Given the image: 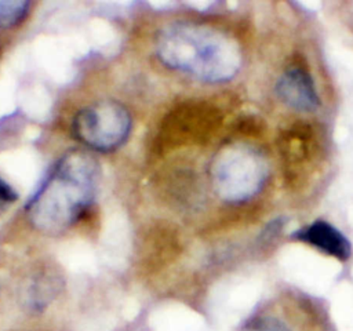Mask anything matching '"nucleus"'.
Here are the masks:
<instances>
[{
	"mask_svg": "<svg viewBox=\"0 0 353 331\" xmlns=\"http://www.w3.org/2000/svg\"><path fill=\"white\" fill-rule=\"evenodd\" d=\"M280 99L292 109L310 112L319 106V95L310 74L301 68L287 69L276 84Z\"/></svg>",
	"mask_w": 353,
	"mask_h": 331,
	"instance_id": "obj_5",
	"label": "nucleus"
},
{
	"mask_svg": "<svg viewBox=\"0 0 353 331\" xmlns=\"http://www.w3.org/2000/svg\"><path fill=\"white\" fill-rule=\"evenodd\" d=\"M99 175V164L90 153L80 149L65 153L26 205L30 225L47 234L68 230L92 204Z\"/></svg>",
	"mask_w": 353,
	"mask_h": 331,
	"instance_id": "obj_1",
	"label": "nucleus"
},
{
	"mask_svg": "<svg viewBox=\"0 0 353 331\" xmlns=\"http://www.w3.org/2000/svg\"><path fill=\"white\" fill-rule=\"evenodd\" d=\"M30 3L26 0H0V29L14 28L29 14Z\"/></svg>",
	"mask_w": 353,
	"mask_h": 331,
	"instance_id": "obj_7",
	"label": "nucleus"
},
{
	"mask_svg": "<svg viewBox=\"0 0 353 331\" xmlns=\"http://www.w3.org/2000/svg\"><path fill=\"white\" fill-rule=\"evenodd\" d=\"M241 331H290L280 320L269 316H261L244 324Z\"/></svg>",
	"mask_w": 353,
	"mask_h": 331,
	"instance_id": "obj_8",
	"label": "nucleus"
},
{
	"mask_svg": "<svg viewBox=\"0 0 353 331\" xmlns=\"http://www.w3.org/2000/svg\"><path fill=\"white\" fill-rule=\"evenodd\" d=\"M294 237L339 261H346L352 254L350 243L345 234L321 219L296 230Z\"/></svg>",
	"mask_w": 353,
	"mask_h": 331,
	"instance_id": "obj_6",
	"label": "nucleus"
},
{
	"mask_svg": "<svg viewBox=\"0 0 353 331\" xmlns=\"http://www.w3.org/2000/svg\"><path fill=\"white\" fill-rule=\"evenodd\" d=\"M268 163L262 153L247 143L222 148L211 164V181L216 194L230 203L255 196L263 186Z\"/></svg>",
	"mask_w": 353,
	"mask_h": 331,
	"instance_id": "obj_3",
	"label": "nucleus"
},
{
	"mask_svg": "<svg viewBox=\"0 0 353 331\" xmlns=\"http://www.w3.org/2000/svg\"><path fill=\"white\" fill-rule=\"evenodd\" d=\"M17 199H18V193L14 190V188L8 182H6L0 177V200L11 203V201H15Z\"/></svg>",
	"mask_w": 353,
	"mask_h": 331,
	"instance_id": "obj_9",
	"label": "nucleus"
},
{
	"mask_svg": "<svg viewBox=\"0 0 353 331\" xmlns=\"http://www.w3.org/2000/svg\"><path fill=\"white\" fill-rule=\"evenodd\" d=\"M159 61L176 72L205 83H223L241 68V50L228 33L196 22H174L154 40Z\"/></svg>",
	"mask_w": 353,
	"mask_h": 331,
	"instance_id": "obj_2",
	"label": "nucleus"
},
{
	"mask_svg": "<svg viewBox=\"0 0 353 331\" xmlns=\"http://www.w3.org/2000/svg\"><path fill=\"white\" fill-rule=\"evenodd\" d=\"M132 120L128 109L113 99H101L80 109L72 121L74 138L95 152H113L128 138Z\"/></svg>",
	"mask_w": 353,
	"mask_h": 331,
	"instance_id": "obj_4",
	"label": "nucleus"
}]
</instances>
